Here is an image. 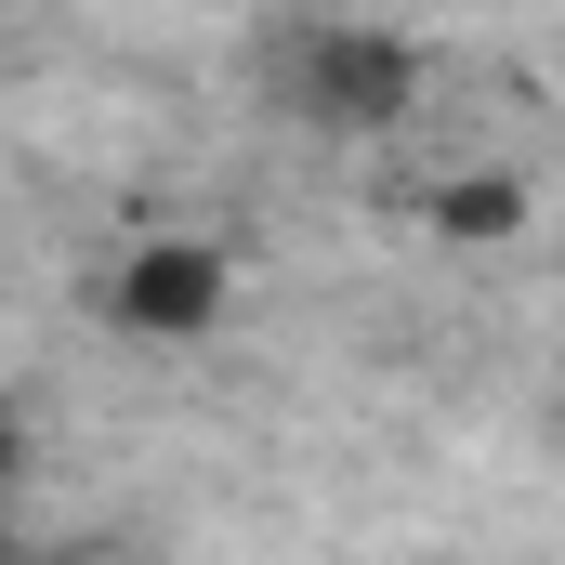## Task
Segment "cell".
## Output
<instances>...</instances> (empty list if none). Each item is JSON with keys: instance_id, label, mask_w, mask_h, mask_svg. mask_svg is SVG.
Segmentation results:
<instances>
[{"instance_id": "1", "label": "cell", "mask_w": 565, "mask_h": 565, "mask_svg": "<svg viewBox=\"0 0 565 565\" xmlns=\"http://www.w3.org/2000/svg\"><path fill=\"white\" fill-rule=\"evenodd\" d=\"M408 40H382V26H289L277 40V93L316 119V132H382V119H408Z\"/></svg>"}, {"instance_id": "2", "label": "cell", "mask_w": 565, "mask_h": 565, "mask_svg": "<svg viewBox=\"0 0 565 565\" xmlns=\"http://www.w3.org/2000/svg\"><path fill=\"white\" fill-rule=\"evenodd\" d=\"M106 316L145 329V342H198V329L224 316V250H198V237H145L132 264L106 277Z\"/></svg>"}, {"instance_id": "3", "label": "cell", "mask_w": 565, "mask_h": 565, "mask_svg": "<svg viewBox=\"0 0 565 565\" xmlns=\"http://www.w3.org/2000/svg\"><path fill=\"white\" fill-rule=\"evenodd\" d=\"M434 224H447V237H513V224H526V184H447Z\"/></svg>"}, {"instance_id": "4", "label": "cell", "mask_w": 565, "mask_h": 565, "mask_svg": "<svg viewBox=\"0 0 565 565\" xmlns=\"http://www.w3.org/2000/svg\"><path fill=\"white\" fill-rule=\"evenodd\" d=\"M0 460H13V447H0Z\"/></svg>"}]
</instances>
